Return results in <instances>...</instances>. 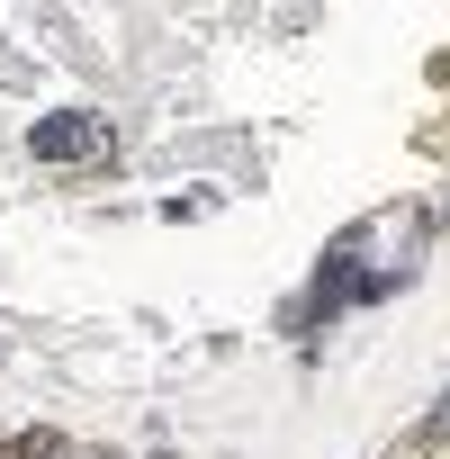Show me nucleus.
<instances>
[{
	"label": "nucleus",
	"mask_w": 450,
	"mask_h": 459,
	"mask_svg": "<svg viewBox=\"0 0 450 459\" xmlns=\"http://www.w3.org/2000/svg\"><path fill=\"white\" fill-rule=\"evenodd\" d=\"M414 450H450V396H441V405H432V423H423V432H414Z\"/></svg>",
	"instance_id": "nucleus-2"
},
{
	"label": "nucleus",
	"mask_w": 450,
	"mask_h": 459,
	"mask_svg": "<svg viewBox=\"0 0 450 459\" xmlns=\"http://www.w3.org/2000/svg\"><path fill=\"white\" fill-rule=\"evenodd\" d=\"M28 144H37V162H82V153H108V117H82V108L73 117H37Z\"/></svg>",
	"instance_id": "nucleus-1"
}]
</instances>
